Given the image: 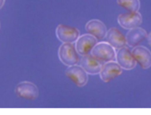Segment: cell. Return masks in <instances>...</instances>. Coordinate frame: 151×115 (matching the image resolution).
Listing matches in <instances>:
<instances>
[{
    "instance_id": "6da1fadb",
    "label": "cell",
    "mask_w": 151,
    "mask_h": 115,
    "mask_svg": "<svg viewBox=\"0 0 151 115\" xmlns=\"http://www.w3.org/2000/svg\"><path fill=\"white\" fill-rule=\"evenodd\" d=\"M90 54L103 63L116 60L115 49L107 41L97 42L92 49Z\"/></svg>"
},
{
    "instance_id": "7a4b0ae2",
    "label": "cell",
    "mask_w": 151,
    "mask_h": 115,
    "mask_svg": "<svg viewBox=\"0 0 151 115\" xmlns=\"http://www.w3.org/2000/svg\"><path fill=\"white\" fill-rule=\"evenodd\" d=\"M58 54L60 61L68 66L76 65L80 60L79 54L73 43H63L58 49Z\"/></svg>"
},
{
    "instance_id": "3957f363",
    "label": "cell",
    "mask_w": 151,
    "mask_h": 115,
    "mask_svg": "<svg viewBox=\"0 0 151 115\" xmlns=\"http://www.w3.org/2000/svg\"><path fill=\"white\" fill-rule=\"evenodd\" d=\"M65 74L76 85L79 87L84 86L88 81V74L80 65L77 64L68 66Z\"/></svg>"
},
{
    "instance_id": "277c9868",
    "label": "cell",
    "mask_w": 151,
    "mask_h": 115,
    "mask_svg": "<svg viewBox=\"0 0 151 115\" xmlns=\"http://www.w3.org/2000/svg\"><path fill=\"white\" fill-rule=\"evenodd\" d=\"M55 34L57 39L63 43H73L80 36V31L75 27L59 24L55 29Z\"/></svg>"
},
{
    "instance_id": "5b68a950",
    "label": "cell",
    "mask_w": 151,
    "mask_h": 115,
    "mask_svg": "<svg viewBox=\"0 0 151 115\" xmlns=\"http://www.w3.org/2000/svg\"><path fill=\"white\" fill-rule=\"evenodd\" d=\"M122 71L123 69L116 61H109L103 63L99 75L103 82H108L119 76Z\"/></svg>"
},
{
    "instance_id": "8992f818",
    "label": "cell",
    "mask_w": 151,
    "mask_h": 115,
    "mask_svg": "<svg viewBox=\"0 0 151 115\" xmlns=\"http://www.w3.org/2000/svg\"><path fill=\"white\" fill-rule=\"evenodd\" d=\"M15 92L20 98L31 100L36 99L39 95L38 87L35 84L29 81H23L17 84Z\"/></svg>"
},
{
    "instance_id": "52a82bcc",
    "label": "cell",
    "mask_w": 151,
    "mask_h": 115,
    "mask_svg": "<svg viewBox=\"0 0 151 115\" xmlns=\"http://www.w3.org/2000/svg\"><path fill=\"white\" fill-rule=\"evenodd\" d=\"M117 21L123 28L130 30L139 27L142 24V17L138 11L129 12L119 15Z\"/></svg>"
},
{
    "instance_id": "ba28073f",
    "label": "cell",
    "mask_w": 151,
    "mask_h": 115,
    "mask_svg": "<svg viewBox=\"0 0 151 115\" xmlns=\"http://www.w3.org/2000/svg\"><path fill=\"white\" fill-rule=\"evenodd\" d=\"M97 40L90 34H83L79 36L76 41V49L81 56L90 53L92 49L97 43Z\"/></svg>"
},
{
    "instance_id": "9c48e42d",
    "label": "cell",
    "mask_w": 151,
    "mask_h": 115,
    "mask_svg": "<svg viewBox=\"0 0 151 115\" xmlns=\"http://www.w3.org/2000/svg\"><path fill=\"white\" fill-rule=\"evenodd\" d=\"M116 60L123 69L131 70L136 65V61L131 51L126 46L118 49L116 52Z\"/></svg>"
},
{
    "instance_id": "30bf717a",
    "label": "cell",
    "mask_w": 151,
    "mask_h": 115,
    "mask_svg": "<svg viewBox=\"0 0 151 115\" xmlns=\"http://www.w3.org/2000/svg\"><path fill=\"white\" fill-rule=\"evenodd\" d=\"M133 56L140 66L147 69L151 66V52L143 46H136L131 51Z\"/></svg>"
},
{
    "instance_id": "8fae6325",
    "label": "cell",
    "mask_w": 151,
    "mask_h": 115,
    "mask_svg": "<svg viewBox=\"0 0 151 115\" xmlns=\"http://www.w3.org/2000/svg\"><path fill=\"white\" fill-rule=\"evenodd\" d=\"M103 62L98 60L90 53L82 56L80 60V65L90 75L99 74Z\"/></svg>"
},
{
    "instance_id": "7c38bea8",
    "label": "cell",
    "mask_w": 151,
    "mask_h": 115,
    "mask_svg": "<svg viewBox=\"0 0 151 115\" xmlns=\"http://www.w3.org/2000/svg\"><path fill=\"white\" fill-rule=\"evenodd\" d=\"M85 28L88 34L93 36L97 40H102L106 37L107 31L105 24L96 19L88 21L85 25Z\"/></svg>"
},
{
    "instance_id": "4fadbf2b",
    "label": "cell",
    "mask_w": 151,
    "mask_h": 115,
    "mask_svg": "<svg viewBox=\"0 0 151 115\" xmlns=\"http://www.w3.org/2000/svg\"><path fill=\"white\" fill-rule=\"evenodd\" d=\"M106 38L107 42L114 49H119L126 45V37L117 28H110L107 31Z\"/></svg>"
},
{
    "instance_id": "5bb4252c",
    "label": "cell",
    "mask_w": 151,
    "mask_h": 115,
    "mask_svg": "<svg viewBox=\"0 0 151 115\" xmlns=\"http://www.w3.org/2000/svg\"><path fill=\"white\" fill-rule=\"evenodd\" d=\"M147 34L146 30L141 27H136L129 30L126 36V44L134 47L138 46L147 38Z\"/></svg>"
},
{
    "instance_id": "9a60e30c",
    "label": "cell",
    "mask_w": 151,
    "mask_h": 115,
    "mask_svg": "<svg viewBox=\"0 0 151 115\" xmlns=\"http://www.w3.org/2000/svg\"><path fill=\"white\" fill-rule=\"evenodd\" d=\"M117 2L129 12H137L140 6L139 0H117Z\"/></svg>"
},
{
    "instance_id": "2e32d148",
    "label": "cell",
    "mask_w": 151,
    "mask_h": 115,
    "mask_svg": "<svg viewBox=\"0 0 151 115\" xmlns=\"http://www.w3.org/2000/svg\"><path fill=\"white\" fill-rule=\"evenodd\" d=\"M147 40L149 44L151 46V31L147 36Z\"/></svg>"
},
{
    "instance_id": "e0dca14e",
    "label": "cell",
    "mask_w": 151,
    "mask_h": 115,
    "mask_svg": "<svg viewBox=\"0 0 151 115\" xmlns=\"http://www.w3.org/2000/svg\"><path fill=\"white\" fill-rule=\"evenodd\" d=\"M4 3H5V0H0V9L4 6Z\"/></svg>"
},
{
    "instance_id": "ac0fdd59",
    "label": "cell",
    "mask_w": 151,
    "mask_h": 115,
    "mask_svg": "<svg viewBox=\"0 0 151 115\" xmlns=\"http://www.w3.org/2000/svg\"><path fill=\"white\" fill-rule=\"evenodd\" d=\"M0 27H1V23H0Z\"/></svg>"
}]
</instances>
